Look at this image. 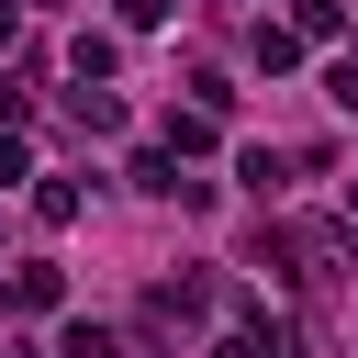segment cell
Wrapping results in <instances>:
<instances>
[{"label": "cell", "instance_id": "6da1fadb", "mask_svg": "<svg viewBox=\"0 0 358 358\" xmlns=\"http://www.w3.org/2000/svg\"><path fill=\"white\" fill-rule=\"evenodd\" d=\"M0 302H11V313H56V302H67V268H56V257H22V268L0 280Z\"/></svg>", "mask_w": 358, "mask_h": 358}, {"label": "cell", "instance_id": "7a4b0ae2", "mask_svg": "<svg viewBox=\"0 0 358 358\" xmlns=\"http://www.w3.org/2000/svg\"><path fill=\"white\" fill-rule=\"evenodd\" d=\"M213 145H224V112H201V101L168 112V157H213Z\"/></svg>", "mask_w": 358, "mask_h": 358}, {"label": "cell", "instance_id": "3957f363", "mask_svg": "<svg viewBox=\"0 0 358 358\" xmlns=\"http://www.w3.org/2000/svg\"><path fill=\"white\" fill-rule=\"evenodd\" d=\"M22 190H34V224H45V235L90 213V190H78V179H22Z\"/></svg>", "mask_w": 358, "mask_h": 358}, {"label": "cell", "instance_id": "277c9868", "mask_svg": "<svg viewBox=\"0 0 358 358\" xmlns=\"http://www.w3.org/2000/svg\"><path fill=\"white\" fill-rule=\"evenodd\" d=\"M201 302H213V280H201V268L157 280V324H201Z\"/></svg>", "mask_w": 358, "mask_h": 358}, {"label": "cell", "instance_id": "5b68a950", "mask_svg": "<svg viewBox=\"0 0 358 358\" xmlns=\"http://www.w3.org/2000/svg\"><path fill=\"white\" fill-rule=\"evenodd\" d=\"M246 56H257L268 78H291V67H302V34H291V22H257V34H246Z\"/></svg>", "mask_w": 358, "mask_h": 358}, {"label": "cell", "instance_id": "8992f818", "mask_svg": "<svg viewBox=\"0 0 358 358\" xmlns=\"http://www.w3.org/2000/svg\"><path fill=\"white\" fill-rule=\"evenodd\" d=\"M291 34H302V45H336V34H347V0H291Z\"/></svg>", "mask_w": 358, "mask_h": 358}, {"label": "cell", "instance_id": "52a82bcc", "mask_svg": "<svg viewBox=\"0 0 358 358\" xmlns=\"http://www.w3.org/2000/svg\"><path fill=\"white\" fill-rule=\"evenodd\" d=\"M123 179H134V190H145V201H168V190H179V157H168V145H145V157H134V168H123Z\"/></svg>", "mask_w": 358, "mask_h": 358}, {"label": "cell", "instance_id": "ba28073f", "mask_svg": "<svg viewBox=\"0 0 358 358\" xmlns=\"http://www.w3.org/2000/svg\"><path fill=\"white\" fill-rule=\"evenodd\" d=\"M56 358H123V336H112V324H67V336H56Z\"/></svg>", "mask_w": 358, "mask_h": 358}, {"label": "cell", "instance_id": "9c48e42d", "mask_svg": "<svg viewBox=\"0 0 358 358\" xmlns=\"http://www.w3.org/2000/svg\"><path fill=\"white\" fill-rule=\"evenodd\" d=\"M112 56H123L112 34H78V45H67V67H78V78H112Z\"/></svg>", "mask_w": 358, "mask_h": 358}, {"label": "cell", "instance_id": "30bf717a", "mask_svg": "<svg viewBox=\"0 0 358 358\" xmlns=\"http://www.w3.org/2000/svg\"><path fill=\"white\" fill-rule=\"evenodd\" d=\"M168 11H179V0H112V22H123V34H157Z\"/></svg>", "mask_w": 358, "mask_h": 358}, {"label": "cell", "instance_id": "8fae6325", "mask_svg": "<svg viewBox=\"0 0 358 358\" xmlns=\"http://www.w3.org/2000/svg\"><path fill=\"white\" fill-rule=\"evenodd\" d=\"M22 179H34V145H22V134H0V190H22Z\"/></svg>", "mask_w": 358, "mask_h": 358}, {"label": "cell", "instance_id": "7c38bea8", "mask_svg": "<svg viewBox=\"0 0 358 358\" xmlns=\"http://www.w3.org/2000/svg\"><path fill=\"white\" fill-rule=\"evenodd\" d=\"M213 358H268V336H246V324H235V336H213Z\"/></svg>", "mask_w": 358, "mask_h": 358}, {"label": "cell", "instance_id": "4fadbf2b", "mask_svg": "<svg viewBox=\"0 0 358 358\" xmlns=\"http://www.w3.org/2000/svg\"><path fill=\"white\" fill-rule=\"evenodd\" d=\"M11 34H22V0H0V45H11Z\"/></svg>", "mask_w": 358, "mask_h": 358}, {"label": "cell", "instance_id": "5bb4252c", "mask_svg": "<svg viewBox=\"0 0 358 358\" xmlns=\"http://www.w3.org/2000/svg\"><path fill=\"white\" fill-rule=\"evenodd\" d=\"M347 224H358V179H347Z\"/></svg>", "mask_w": 358, "mask_h": 358}]
</instances>
